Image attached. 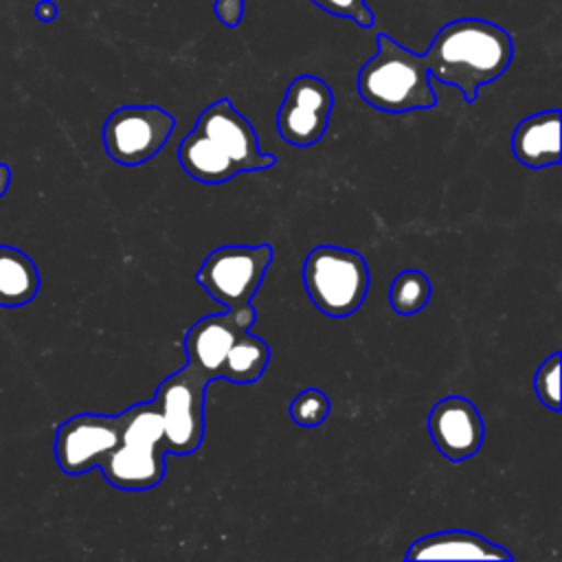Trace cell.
<instances>
[{"label":"cell","instance_id":"cell-21","mask_svg":"<svg viewBox=\"0 0 562 562\" xmlns=\"http://www.w3.org/2000/svg\"><path fill=\"white\" fill-rule=\"evenodd\" d=\"M244 9H246L244 0H215L213 2V13L226 29H235L241 22Z\"/></svg>","mask_w":562,"mask_h":562},{"label":"cell","instance_id":"cell-8","mask_svg":"<svg viewBox=\"0 0 562 562\" xmlns=\"http://www.w3.org/2000/svg\"><path fill=\"white\" fill-rule=\"evenodd\" d=\"M173 125V114L158 105H123L105 119L101 138L114 162L138 167L165 147Z\"/></svg>","mask_w":562,"mask_h":562},{"label":"cell","instance_id":"cell-14","mask_svg":"<svg viewBox=\"0 0 562 562\" xmlns=\"http://www.w3.org/2000/svg\"><path fill=\"white\" fill-rule=\"evenodd\" d=\"M516 160L529 169H544L560 162V110H542L525 116L512 134Z\"/></svg>","mask_w":562,"mask_h":562},{"label":"cell","instance_id":"cell-2","mask_svg":"<svg viewBox=\"0 0 562 562\" xmlns=\"http://www.w3.org/2000/svg\"><path fill=\"white\" fill-rule=\"evenodd\" d=\"M432 79L457 88L468 103L496 81L514 59V40L496 22L459 18L443 24L422 55Z\"/></svg>","mask_w":562,"mask_h":562},{"label":"cell","instance_id":"cell-17","mask_svg":"<svg viewBox=\"0 0 562 562\" xmlns=\"http://www.w3.org/2000/svg\"><path fill=\"white\" fill-rule=\"evenodd\" d=\"M432 294V285L426 272L422 270H402L391 281L389 303L395 314L411 316L422 312Z\"/></svg>","mask_w":562,"mask_h":562},{"label":"cell","instance_id":"cell-20","mask_svg":"<svg viewBox=\"0 0 562 562\" xmlns=\"http://www.w3.org/2000/svg\"><path fill=\"white\" fill-rule=\"evenodd\" d=\"M329 15L353 20L360 29L373 26V11L367 7V0H310Z\"/></svg>","mask_w":562,"mask_h":562},{"label":"cell","instance_id":"cell-7","mask_svg":"<svg viewBox=\"0 0 562 562\" xmlns=\"http://www.w3.org/2000/svg\"><path fill=\"white\" fill-rule=\"evenodd\" d=\"M270 244H231L211 250L195 272L200 288L224 307H244L252 301L272 263Z\"/></svg>","mask_w":562,"mask_h":562},{"label":"cell","instance_id":"cell-19","mask_svg":"<svg viewBox=\"0 0 562 562\" xmlns=\"http://www.w3.org/2000/svg\"><path fill=\"white\" fill-rule=\"evenodd\" d=\"M533 391L542 406L558 413L560 411V351H553L533 375Z\"/></svg>","mask_w":562,"mask_h":562},{"label":"cell","instance_id":"cell-12","mask_svg":"<svg viewBox=\"0 0 562 562\" xmlns=\"http://www.w3.org/2000/svg\"><path fill=\"white\" fill-rule=\"evenodd\" d=\"M426 426L435 448L452 463L474 457L485 439L483 417L463 395L441 397L430 408Z\"/></svg>","mask_w":562,"mask_h":562},{"label":"cell","instance_id":"cell-18","mask_svg":"<svg viewBox=\"0 0 562 562\" xmlns=\"http://www.w3.org/2000/svg\"><path fill=\"white\" fill-rule=\"evenodd\" d=\"M329 408H331V404H329L327 393L316 386H307L292 397L290 417L301 428H316L327 419Z\"/></svg>","mask_w":562,"mask_h":562},{"label":"cell","instance_id":"cell-13","mask_svg":"<svg viewBox=\"0 0 562 562\" xmlns=\"http://www.w3.org/2000/svg\"><path fill=\"white\" fill-rule=\"evenodd\" d=\"M406 560H514V555L465 529H448V531H437L417 538L411 549L406 551Z\"/></svg>","mask_w":562,"mask_h":562},{"label":"cell","instance_id":"cell-1","mask_svg":"<svg viewBox=\"0 0 562 562\" xmlns=\"http://www.w3.org/2000/svg\"><path fill=\"white\" fill-rule=\"evenodd\" d=\"M178 162L202 184H224L244 171L270 169L277 158L259 149L252 123L233 101L217 99L200 112L193 130L180 140Z\"/></svg>","mask_w":562,"mask_h":562},{"label":"cell","instance_id":"cell-10","mask_svg":"<svg viewBox=\"0 0 562 562\" xmlns=\"http://www.w3.org/2000/svg\"><path fill=\"white\" fill-rule=\"evenodd\" d=\"M121 417L103 413H77L55 430V461L68 476H81L101 465L119 443Z\"/></svg>","mask_w":562,"mask_h":562},{"label":"cell","instance_id":"cell-3","mask_svg":"<svg viewBox=\"0 0 562 562\" xmlns=\"http://www.w3.org/2000/svg\"><path fill=\"white\" fill-rule=\"evenodd\" d=\"M375 44V55L358 70L360 99L389 114L435 108L437 97L424 57L386 33H378Z\"/></svg>","mask_w":562,"mask_h":562},{"label":"cell","instance_id":"cell-11","mask_svg":"<svg viewBox=\"0 0 562 562\" xmlns=\"http://www.w3.org/2000/svg\"><path fill=\"white\" fill-rule=\"evenodd\" d=\"M257 321L252 303L244 307H226L217 314H206L193 323L184 336L187 362L198 369L209 382L220 380L222 362L231 345Z\"/></svg>","mask_w":562,"mask_h":562},{"label":"cell","instance_id":"cell-23","mask_svg":"<svg viewBox=\"0 0 562 562\" xmlns=\"http://www.w3.org/2000/svg\"><path fill=\"white\" fill-rule=\"evenodd\" d=\"M11 184V167L7 162H0V198L7 193Z\"/></svg>","mask_w":562,"mask_h":562},{"label":"cell","instance_id":"cell-5","mask_svg":"<svg viewBox=\"0 0 562 562\" xmlns=\"http://www.w3.org/2000/svg\"><path fill=\"white\" fill-rule=\"evenodd\" d=\"M369 266L351 248L321 244L303 261L305 292L329 318H347L360 310L369 292Z\"/></svg>","mask_w":562,"mask_h":562},{"label":"cell","instance_id":"cell-15","mask_svg":"<svg viewBox=\"0 0 562 562\" xmlns=\"http://www.w3.org/2000/svg\"><path fill=\"white\" fill-rule=\"evenodd\" d=\"M40 292V270L20 248L0 244V307H22Z\"/></svg>","mask_w":562,"mask_h":562},{"label":"cell","instance_id":"cell-9","mask_svg":"<svg viewBox=\"0 0 562 562\" xmlns=\"http://www.w3.org/2000/svg\"><path fill=\"white\" fill-rule=\"evenodd\" d=\"M331 110V88L316 75H299L285 88L274 125L288 145L312 147L325 136Z\"/></svg>","mask_w":562,"mask_h":562},{"label":"cell","instance_id":"cell-16","mask_svg":"<svg viewBox=\"0 0 562 562\" xmlns=\"http://www.w3.org/2000/svg\"><path fill=\"white\" fill-rule=\"evenodd\" d=\"M268 362H270V345L263 338L246 331L231 345L222 362L220 378L233 384H252L263 375Z\"/></svg>","mask_w":562,"mask_h":562},{"label":"cell","instance_id":"cell-22","mask_svg":"<svg viewBox=\"0 0 562 562\" xmlns=\"http://www.w3.org/2000/svg\"><path fill=\"white\" fill-rule=\"evenodd\" d=\"M35 15H37V20H42V22H50V20L57 18V4L50 2V0H40V2L35 4Z\"/></svg>","mask_w":562,"mask_h":562},{"label":"cell","instance_id":"cell-6","mask_svg":"<svg viewBox=\"0 0 562 562\" xmlns=\"http://www.w3.org/2000/svg\"><path fill=\"white\" fill-rule=\"evenodd\" d=\"M206 386L209 380L189 362L158 384L151 402L160 415L167 452L184 457L202 446Z\"/></svg>","mask_w":562,"mask_h":562},{"label":"cell","instance_id":"cell-4","mask_svg":"<svg viewBox=\"0 0 562 562\" xmlns=\"http://www.w3.org/2000/svg\"><path fill=\"white\" fill-rule=\"evenodd\" d=\"M119 443L101 461L99 470L103 479L127 492H143L156 487L165 479V435L160 415L154 402H140L123 413Z\"/></svg>","mask_w":562,"mask_h":562}]
</instances>
